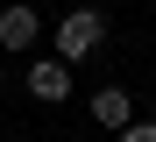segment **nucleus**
<instances>
[{"mask_svg": "<svg viewBox=\"0 0 156 142\" xmlns=\"http://www.w3.org/2000/svg\"><path fill=\"white\" fill-rule=\"evenodd\" d=\"M92 121L121 135L128 121H135V100H128V93H121V85H99V93H92Z\"/></svg>", "mask_w": 156, "mask_h": 142, "instance_id": "3", "label": "nucleus"}, {"mask_svg": "<svg viewBox=\"0 0 156 142\" xmlns=\"http://www.w3.org/2000/svg\"><path fill=\"white\" fill-rule=\"evenodd\" d=\"M36 36H43L36 7H0V50H29Z\"/></svg>", "mask_w": 156, "mask_h": 142, "instance_id": "4", "label": "nucleus"}, {"mask_svg": "<svg viewBox=\"0 0 156 142\" xmlns=\"http://www.w3.org/2000/svg\"><path fill=\"white\" fill-rule=\"evenodd\" d=\"M0 85H7V64H0Z\"/></svg>", "mask_w": 156, "mask_h": 142, "instance_id": "6", "label": "nucleus"}, {"mask_svg": "<svg viewBox=\"0 0 156 142\" xmlns=\"http://www.w3.org/2000/svg\"><path fill=\"white\" fill-rule=\"evenodd\" d=\"M29 93H36V100H50V107H57V100H71V64L36 57V64H29Z\"/></svg>", "mask_w": 156, "mask_h": 142, "instance_id": "2", "label": "nucleus"}, {"mask_svg": "<svg viewBox=\"0 0 156 142\" xmlns=\"http://www.w3.org/2000/svg\"><path fill=\"white\" fill-rule=\"evenodd\" d=\"M114 142H156V121H128V128H121Z\"/></svg>", "mask_w": 156, "mask_h": 142, "instance_id": "5", "label": "nucleus"}, {"mask_svg": "<svg viewBox=\"0 0 156 142\" xmlns=\"http://www.w3.org/2000/svg\"><path fill=\"white\" fill-rule=\"evenodd\" d=\"M99 43H107V14L99 7H71L57 21V64H85Z\"/></svg>", "mask_w": 156, "mask_h": 142, "instance_id": "1", "label": "nucleus"}]
</instances>
